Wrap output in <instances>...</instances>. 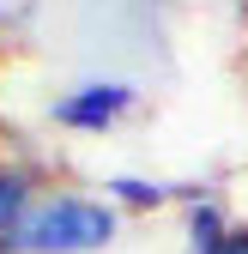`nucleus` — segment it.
Listing matches in <instances>:
<instances>
[{
  "label": "nucleus",
  "instance_id": "obj_2",
  "mask_svg": "<svg viewBox=\"0 0 248 254\" xmlns=\"http://www.w3.org/2000/svg\"><path fill=\"white\" fill-rule=\"evenodd\" d=\"M127 103H133L127 85H85L67 103H55V121H67V127H109Z\"/></svg>",
  "mask_w": 248,
  "mask_h": 254
},
{
  "label": "nucleus",
  "instance_id": "obj_5",
  "mask_svg": "<svg viewBox=\"0 0 248 254\" xmlns=\"http://www.w3.org/2000/svg\"><path fill=\"white\" fill-rule=\"evenodd\" d=\"M115 194H127L133 206H151V200H158V188H151V182H121V176H115Z\"/></svg>",
  "mask_w": 248,
  "mask_h": 254
},
{
  "label": "nucleus",
  "instance_id": "obj_3",
  "mask_svg": "<svg viewBox=\"0 0 248 254\" xmlns=\"http://www.w3.org/2000/svg\"><path fill=\"white\" fill-rule=\"evenodd\" d=\"M188 224H194V254H224V224H218V212H212L206 200L194 206V218H188Z\"/></svg>",
  "mask_w": 248,
  "mask_h": 254
},
{
  "label": "nucleus",
  "instance_id": "obj_1",
  "mask_svg": "<svg viewBox=\"0 0 248 254\" xmlns=\"http://www.w3.org/2000/svg\"><path fill=\"white\" fill-rule=\"evenodd\" d=\"M109 236H115V218L91 200H49L24 212L12 230V242L30 254H85V248H103Z\"/></svg>",
  "mask_w": 248,
  "mask_h": 254
},
{
  "label": "nucleus",
  "instance_id": "obj_6",
  "mask_svg": "<svg viewBox=\"0 0 248 254\" xmlns=\"http://www.w3.org/2000/svg\"><path fill=\"white\" fill-rule=\"evenodd\" d=\"M224 254H248V230H230L224 236Z\"/></svg>",
  "mask_w": 248,
  "mask_h": 254
},
{
  "label": "nucleus",
  "instance_id": "obj_4",
  "mask_svg": "<svg viewBox=\"0 0 248 254\" xmlns=\"http://www.w3.org/2000/svg\"><path fill=\"white\" fill-rule=\"evenodd\" d=\"M18 206H24V188H18L12 176H0V236L18 230Z\"/></svg>",
  "mask_w": 248,
  "mask_h": 254
}]
</instances>
